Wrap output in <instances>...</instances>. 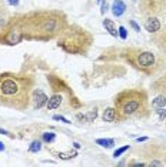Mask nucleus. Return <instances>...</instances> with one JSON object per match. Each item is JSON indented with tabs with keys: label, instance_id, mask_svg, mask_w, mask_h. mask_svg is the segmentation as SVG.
Wrapping results in <instances>:
<instances>
[{
	"label": "nucleus",
	"instance_id": "14",
	"mask_svg": "<svg viewBox=\"0 0 166 167\" xmlns=\"http://www.w3.org/2000/svg\"><path fill=\"white\" fill-rule=\"evenodd\" d=\"M124 12H126V4H124L123 0H113V4H112L113 16L121 17Z\"/></svg>",
	"mask_w": 166,
	"mask_h": 167
},
{
	"label": "nucleus",
	"instance_id": "29",
	"mask_svg": "<svg viewBox=\"0 0 166 167\" xmlns=\"http://www.w3.org/2000/svg\"><path fill=\"white\" fill-rule=\"evenodd\" d=\"M150 166H163V161H159V160H153V161H150Z\"/></svg>",
	"mask_w": 166,
	"mask_h": 167
},
{
	"label": "nucleus",
	"instance_id": "3",
	"mask_svg": "<svg viewBox=\"0 0 166 167\" xmlns=\"http://www.w3.org/2000/svg\"><path fill=\"white\" fill-rule=\"evenodd\" d=\"M113 101L119 121L129 117H146L149 114V99L145 90H124L119 93Z\"/></svg>",
	"mask_w": 166,
	"mask_h": 167
},
{
	"label": "nucleus",
	"instance_id": "20",
	"mask_svg": "<svg viewBox=\"0 0 166 167\" xmlns=\"http://www.w3.org/2000/svg\"><path fill=\"white\" fill-rule=\"evenodd\" d=\"M57 156L62 160H70L73 157H77V151H69V153H57Z\"/></svg>",
	"mask_w": 166,
	"mask_h": 167
},
{
	"label": "nucleus",
	"instance_id": "21",
	"mask_svg": "<svg viewBox=\"0 0 166 167\" xmlns=\"http://www.w3.org/2000/svg\"><path fill=\"white\" fill-rule=\"evenodd\" d=\"M96 117H97V113H96V109H95V110H92V112H89L86 114V121H87V123H92Z\"/></svg>",
	"mask_w": 166,
	"mask_h": 167
},
{
	"label": "nucleus",
	"instance_id": "26",
	"mask_svg": "<svg viewBox=\"0 0 166 167\" xmlns=\"http://www.w3.org/2000/svg\"><path fill=\"white\" fill-rule=\"evenodd\" d=\"M53 120H56V121H63V123H66V124H69V123H70V121L67 120V119H65L63 116H59V114L53 116Z\"/></svg>",
	"mask_w": 166,
	"mask_h": 167
},
{
	"label": "nucleus",
	"instance_id": "30",
	"mask_svg": "<svg viewBox=\"0 0 166 167\" xmlns=\"http://www.w3.org/2000/svg\"><path fill=\"white\" fill-rule=\"evenodd\" d=\"M7 2L10 6H17V4H19V0H7Z\"/></svg>",
	"mask_w": 166,
	"mask_h": 167
},
{
	"label": "nucleus",
	"instance_id": "22",
	"mask_svg": "<svg viewBox=\"0 0 166 167\" xmlns=\"http://www.w3.org/2000/svg\"><path fill=\"white\" fill-rule=\"evenodd\" d=\"M156 114L159 116V120H160V121L166 120V110L163 109V107H160V109H156Z\"/></svg>",
	"mask_w": 166,
	"mask_h": 167
},
{
	"label": "nucleus",
	"instance_id": "34",
	"mask_svg": "<svg viewBox=\"0 0 166 167\" xmlns=\"http://www.w3.org/2000/svg\"><path fill=\"white\" fill-rule=\"evenodd\" d=\"M3 150H4V144L0 142V151H3Z\"/></svg>",
	"mask_w": 166,
	"mask_h": 167
},
{
	"label": "nucleus",
	"instance_id": "23",
	"mask_svg": "<svg viewBox=\"0 0 166 167\" xmlns=\"http://www.w3.org/2000/svg\"><path fill=\"white\" fill-rule=\"evenodd\" d=\"M126 150H129V146H123V147H121V149H117V150H115V153H113V157H119V156H122Z\"/></svg>",
	"mask_w": 166,
	"mask_h": 167
},
{
	"label": "nucleus",
	"instance_id": "12",
	"mask_svg": "<svg viewBox=\"0 0 166 167\" xmlns=\"http://www.w3.org/2000/svg\"><path fill=\"white\" fill-rule=\"evenodd\" d=\"M102 119L108 123H113V121H119V117H117V112L115 107H108L105 109L103 114H102Z\"/></svg>",
	"mask_w": 166,
	"mask_h": 167
},
{
	"label": "nucleus",
	"instance_id": "17",
	"mask_svg": "<svg viewBox=\"0 0 166 167\" xmlns=\"http://www.w3.org/2000/svg\"><path fill=\"white\" fill-rule=\"evenodd\" d=\"M96 144H99L102 147H106V149H110V147L115 146V140L113 139H97Z\"/></svg>",
	"mask_w": 166,
	"mask_h": 167
},
{
	"label": "nucleus",
	"instance_id": "5",
	"mask_svg": "<svg viewBox=\"0 0 166 167\" xmlns=\"http://www.w3.org/2000/svg\"><path fill=\"white\" fill-rule=\"evenodd\" d=\"M123 57L126 62L136 70L142 71L148 76L155 74L156 71L160 69V62H159L158 56L150 50H142V49H124Z\"/></svg>",
	"mask_w": 166,
	"mask_h": 167
},
{
	"label": "nucleus",
	"instance_id": "27",
	"mask_svg": "<svg viewBox=\"0 0 166 167\" xmlns=\"http://www.w3.org/2000/svg\"><path fill=\"white\" fill-rule=\"evenodd\" d=\"M129 25L132 26L135 32H140V26L137 25V23H136V21H135V20H130V21H129Z\"/></svg>",
	"mask_w": 166,
	"mask_h": 167
},
{
	"label": "nucleus",
	"instance_id": "9",
	"mask_svg": "<svg viewBox=\"0 0 166 167\" xmlns=\"http://www.w3.org/2000/svg\"><path fill=\"white\" fill-rule=\"evenodd\" d=\"M153 43H155V46L158 47L159 50L162 51L163 55H165V57H166V26L163 27V29L160 27V30L155 33Z\"/></svg>",
	"mask_w": 166,
	"mask_h": 167
},
{
	"label": "nucleus",
	"instance_id": "4",
	"mask_svg": "<svg viewBox=\"0 0 166 167\" xmlns=\"http://www.w3.org/2000/svg\"><path fill=\"white\" fill-rule=\"evenodd\" d=\"M92 44V36L79 26L65 29L60 34L57 46L70 55H85Z\"/></svg>",
	"mask_w": 166,
	"mask_h": 167
},
{
	"label": "nucleus",
	"instance_id": "35",
	"mask_svg": "<svg viewBox=\"0 0 166 167\" xmlns=\"http://www.w3.org/2000/svg\"><path fill=\"white\" fill-rule=\"evenodd\" d=\"M96 2H99V3H100V2H102V0H96Z\"/></svg>",
	"mask_w": 166,
	"mask_h": 167
},
{
	"label": "nucleus",
	"instance_id": "25",
	"mask_svg": "<svg viewBox=\"0 0 166 167\" xmlns=\"http://www.w3.org/2000/svg\"><path fill=\"white\" fill-rule=\"evenodd\" d=\"M100 13H102V14H105V13H106V10H108L109 9V4H108V2H103V0H102V2H100Z\"/></svg>",
	"mask_w": 166,
	"mask_h": 167
},
{
	"label": "nucleus",
	"instance_id": "28",
	"mask_svg": "<svg viewBox=\"0 0 166 167\" xmlns=\"http://www.w3.org/2000/svg\"><path fill=\"white\" fill-rule=\"evenodd\" d=\"M70 104L73 106V107H80V106H82L79 101H77V99H76V97H73V99L70 100Z\"/></svg>",
	"mask_w": 166,
	"mask_h": 167
},
{
	"label": "nucleus",
	"instance_id": "16",
	"mask_svg": "<svg viewBox=\"0 0 166 167\" xmlns=\"http://www.w3.org/2000/svg\"><path fill=\"white\" fill-rule=\"evenodd\" d=\"M165 106H166L165 94H159L155 100H152V107H155V109H160V107H165Z\"/></svg>",
	"mask_w": 166,
	"mask_h": 167
},
{
	"label": "nucleus",
	"instance_id": "31",
	"mask_svg": "<svg viewBox=\"0 0 166 167\" xmlns=\"http://www.w3.org/2000/svg\"><path fill=\"white\" fill-rule=\"evenodd\" d=\"M0 134H6L9 137H13V134H10L9 131H6V130H3V129H0Z\"/></svg>",
	"mask_w": 166,
	"mask_h": 167
},
{
	"label": "nucleus",
	"instance_id": "19",
	"mask_svg": "<svg viewBox=\"0 0 166 167\" xmlns=\"http://www.w3.org/2000/svg\"><path fill=\"white\" fill-rule=\"evenodd\" d=\"M40 149H42V143L39 142V140H34V142L30 143V146H29V151H30V153H38Z\"/></svg>",
	"mask_w": 166,
	"mask_h": 167
},
{
	"label": "nucleus",
	"instance_id": "33",
	"mask_svg": "<svg viewBox=\"0 0 166 167\" xmlns=\"http://www.w3.org/2000/svg\"><path fill=\"white\" fill-rule=\"evenodd\" d=\"M73 147H75V149H80V144L79 143H73Z\"/></svg>",
	"mask_w": 166,
	"mask_h": 167
},
{
	"label": "nucleus",
	"instance_id": "15",
	"mask_svg": "<svg viewBox=\"0 0 166 167\" xmlns=\"http://www.w3.org/2000/svg\"><path fill=\"white\" fill-rule=\"evenodd\" d=\"M103 27L106 29V32H109L110 36H113V37H117V36H119V32H117L113 20H110V19H108V17L103 19Z\"/></svg>",
	"mask_w": 166,
	"mask_h": 167
},
{
	"label": "nucleus",
	"instance_id": "8",
	"mask_svg": "<svg viewBox=\"0 0 166 167\" xmlns=\"http://www.w3.org/2000/svg\"><path fill=\"white\" fill-rule=\"evenodd\" d=\"M47 96L45 94L43 90L40 89H34L33 92H32V101H33V109H42L45 104H47Z\"/></svg>",
	"mask_w": 166,
	"mask_h": 167
},
{
	"label": "nucleus",
	"instance_id": "7",
	"mask_svg": "<svg viewBox=\"0 0 166 167\" xmlns=\"http://www.w3.org/2000/svg\"><path fill=\"white\" fill-rule=\"evenodd\" d=\"M47 82H49L50 87L53 90L54 93H65V92H69V87H67V84L63 82L60 77L54 74H49L47 76Z\"/></svg>",
	"mask_w": 166,
	"mask_h": 167
},
{
	"label": "nucleus",
	"instance_id": "10",
	"mask_svg": "<svg viewBox=\"0 0 166 167\" xmlns=\"http://www.w3.org/2000/svg\"><path fill=\"white\" fill-rule=\"evenodd\" d=\"M160 27H162V23H160V20H159L156 16L146 17V20H145L146 32H149V33H156V32L160 30Z\"/></svg>",
	"mask_w": 166,
	"mask_h": 167
},
{
	"label": "nucleus",
	"instance_id": "36",
	"mask_svg": "<svg viewBox=\"0 0 166 167\" xmlns=\"http://www.w3.org/2000/svg\"><path fill=\"white\" fill-rule=\"evenodd\" d=\"M165 10H166V9H165Z\"/></svg>",
	"mask_w": 166,
	"mask_h": 167
},
{
	"label": "nucleus",
	"instance_id": "32",
	"mask_svg": "<svg viewBox=\"0 0 166 167\" xmlns=\"http://www.w3.org/2000/svg\"><path fill=\"white\" fill-rule=\"evenodd\" d=\"M148 140V137H139V139H136V142L137 143H140V142H146Z\"/></svg>",
	"mask_w": 166,
	"mask_h": 167
},
{
	"label": "nucleus",
	"instance_id": "24",
	"mask_svg": "<svg viewBox=\"0 0 166 167\" xmlns=\"http://www.w3.org/2000/svg\"><path fill=\"white\" fill-rule=\"evenodd\" d=\"M119 36H121V39H123V40L128 39V32H126V29H124L123 26L119 27Z\"/></svg>",
	"mask_w": 166,
	"mask_h": 167
},
{
	"label": "nucleus",
	"instance_id": "1",
	"mask_svg": "<svg viewBox=\"0 0 166 167\" xmlns=\"http://www.w3.org/2000/svg\"><path fill=\"white\" fill-rule=\"evenodd\" d=\"M27 40H49L66 29L67 21L60 12H34L14 19Z\"/></svg>",
	"mask_w": 166,
	"mask_h": 167
},
{
	"label": "nucleus",
	"instance_id": "2",
	"mask_svg": "<svg viewBox=\"0 0 166 167\" xmlns=\"http://www.w3.org/2000/svg\"><path fill=\"white\" fill-rule=\"evenodd\" d=\"M34 80L27 74L2 73L0 74V104L25 112L32 101Z\"/></svg>",
	"mask_w": 166,
	"mask_h": 167
},
{
	"label": "nucleus",
	"instance_id": "18",
	"mask_svg": "<svg viewBox=\"0 0 166 167\" xmlns=\"http://www.w3.org/2000/svg\"><path fill=\"white\" fill-rule=\"evenodd\" d=\"M42 139H43V142H46V143H52L56 140V134H54L53 131H46V133L42 134Z\"/></svg>",
	"mask_w": 166,
	"mask_h": 167
},
{
	"label": "nucleus",
	"instance_id": "13",
	"mask_svg": "<svg viewBox=\"0 0 166 167\" xmlns=\"http://www.w3.org/2000/svg\"><path fill=\"white\" fill-rule=\"evenodd\" d=\"M62 101H63L62 94L60 93H54L53 96L47 100V104H46L47 106V110H54V109H57V107H60Z\"/></svg>",
	"mask_w": 166,
	"mask_h": 167
},
{
	"label": "nucleus",
	"instance_id": "11",
	"mask_svg": "<svg viewBox=\"0 0 166 167\" xmlns=\"http://www.w3.org/2000/svg\"><path fill=\"white\" fill-rule=\"evenodd\" d=\"M150 87H152L153 92L159 93V94H165V96H166V73L155 80Z\"/></svg>",
	"mask_w": 166,
	"mask_h": 167
},
{
	"label": "nucleus",
	"instance_id": "6",
	"mask_svg": "<svg viewBox=\"0 0 166 167\" xmlns=\"http://www.w3.org/2000/svg\"><path fill=\"white\" fill-rule=\"evenodd\" d=\"M166 9V0H140L139 10L143 16H159Z\"/></svg>",
	"mask_w": 166,
	"mask_h": 167
}]
</instances>
